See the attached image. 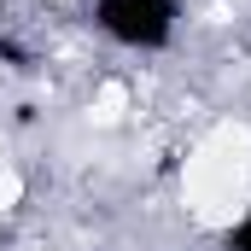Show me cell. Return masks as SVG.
Returning <instances> with one entry per match:
<instances>
[{"label":"cell","instance_id":"obj_1","mask_svg":"<svg viewBox=\"0 0 251 251\" xmlns=\"http://www.w3.org/2000/svg\"><path fill=\"white\" fill-rule=\"evenodd\" d=\"M181 210L193 228L222 234L251 216V123H216L181 164Z\"/></svg>","mask_w":251,"mask_h":251},{"label":"cell","instance_id":"obj_3","mask_svg":"<svg viewBox=\"0 0 251 251\" xmlns=\"http://www.w3.org/2000/svg\"><path fill=\"white\" fill-rule=\"evenodd\" d=\"M24 193H29V181H24V170L0 164V216H12V210L24 204Z\"/></svg>","mask_w":251,"mask_h":251},{"label":"cell","instance_id":"obj_2","mask_svg":"<svg viewBox=\"0 0 251 251\" xmlns=\"http://www.w3.org/2000/svg\"><path fill=\"white\" fill-rule=\"evenodd\" d=\"M128 111H134V88L117 82V76H105V82L94 88V100H88V123L94 128H117Z\"/></svg>","mask_w":251,"mask_h":251}]
</instances>
